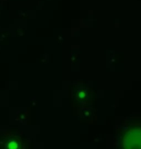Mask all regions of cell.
Listing matches in <instances>:
<instances>
[{"label": "cell", "mask_w": 141, "mask_h": 149, "mask_svg": "<svg viewBox=\"0 0 141 149\" xmlns=\"http://www.w3.org/2000/svg\"><path fill=\"white\" fill-rule=\"evenodd\" d=\"M8 149H19L21 148V144L16 140H12L8 144Z\"/></svg>", "instance_id": "1"}]
</instances>
